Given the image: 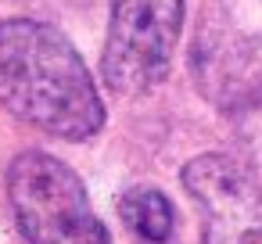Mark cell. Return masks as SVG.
<instances>
[{
    "label": "cell",
    "instance_id": "1",
    "mask_svg": "<svg viewBox=\"0 0 262 244\" xmlns=\"http://www.w3.org/2000/svg\"><path fill=\"white\" fill-rule=\"evenodd\" d=\"M0 104L61 140H90L104 126L86 61L65 33L36 18L0 22Z\"/></svg>",
    "mask_w": 262,
    "mask_h": 244
},
{
    "label": "cell",
    "instance_id": "2",
    "mask_svg": "<svg viewBox=\"0 0 262 244\" xmlns=\"http://www.w3.org/2000/svg\"><path fill=\"white\" fill-rule=\"evenodd\" d=\"M8 201L26 244H112L83 180L47 151L11 158Z\"/></svg>",
    "mask_w": 262,
    "mask_h": 244
},
{
    "label": "cell",
    "instance_id": "3",
    "mask_svg": "<svg viewBox=\"0 0 262 244\" xmlns=\"http://www.w3.org/2000/svg\"><path fill=\"white\" fill-rule=\"evenodd\" d=\"M183 29V0H112L101 72L119 97L155 90L172 65Z\"/></svg>",
    "mask_w": 262,
    "mask_h": 244
},
{
    "label": "cell",
    "instance_id": "4",
    "mask_svg": "<svg viewBox=\"0 0 262 244\" xmlns=\"http://www.w3.org/2000/svg\"><path fill=\"white\" fill-rule=\"evenodd\" d=\"M183 187L201 215L205 244H262V180L230 154H198Z\"/></svg>",
    "mask_w": 262,
    "mask_h": 244
},
{
    "label": "cell",
    "instance_id": "5",
    "mask_svg": "<svg viewBox=\"0 0 262 244\" xmlns=\"http://www.w3.org/2000/svg\"><path fill=\"white\" fill-rule=\"evenodd\" d=\"M119 215L144 244H165L176 230L172 201L158 187H129L119 197Z\"/></svg>",
    "mask_w": 262,
    "mask_h": 244
}]
</instances>
